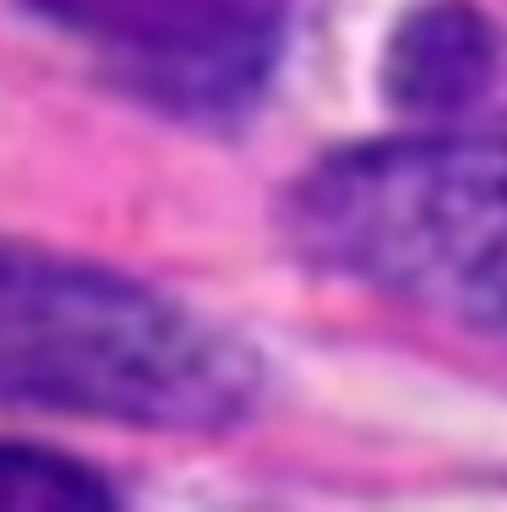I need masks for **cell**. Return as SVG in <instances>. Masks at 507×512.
Instances as JSON below:
<instances>
[{
    "label": "cell",
    "mask_w": 507,
    "mask_h": 512,
    "mask_svg": "<svg viewBox=\"0 0 507 512\" xmlns=\"http://www.w3.org/2000/svg\"><path fill=\"white\" fill-rule=\"evenodd\" d=\"M262 365L235 327L104 262L0 240V404L137 431H224Z\"/></svg>",
    "instance_id": "1"
},
{
    "label": "cell",
    "mask_w": 507,
    "mask_h": 512,
    "mask_svg": "<svg viewBox=\"0 0 507 512\" xmlns=\"http://www.w3.org/2000/svg\"><path fill=\"white\" fill-rule=\"evenodd\" d=\"M284 229L322 273L507 344V142L415 131L328 153Z\"/></svg>",
    "instance_id": "2"
},
{
    "label": "cell",
    "mask_w": 507,
    "mask_h": 512,
    "mask_svg": "<svg viewBox=\"0 0 507 512\" xmlns=\"http://www.w3.org/2000/svg\"><path fill=\"white\" fill-rule=\"evenodd\" d=\"M115 88L175 120H240L284 60L289 0H28Z\"/></svg>",
    "instance_id": "3"
},
{
    "label": "cell",
    "mask_w": 507,
    "mask_h": 512,
    "mask_svg": "<svg viewBox=\"0 0 507 512\" xmlns=\"http://www.w3.org/2000/svg\"><path fill=\"white\" fill-rule=\"evenodd\" d=\"M497 66L502 44L491 22L475 17L469 6L442 0V6H420L415 17L398 22L382 82L404 115L448 120L486 99L491 82H497Z\"/></svg>",
    "instance_id": "4"
},
{
    "label": "cell",
    "mask_w": 507,
    "mask_h": 512,
    "mask_svg": "<svg viewBox=\"0 0 507 512\" xmlns=\"http://www.w3.org/2000/svg\"><path fill=\"white\" fill-rule=\"evenodd\" d=\"M0 507H115V485L82 458L0 442Z\"/></svg>",
    "instance_id": "5"
}]
</instances>
